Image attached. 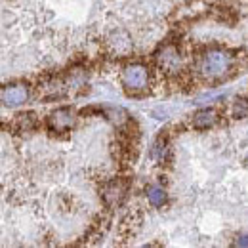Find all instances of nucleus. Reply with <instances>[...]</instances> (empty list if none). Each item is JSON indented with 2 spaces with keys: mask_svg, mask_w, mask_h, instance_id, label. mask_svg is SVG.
<instances>
[{
  "mask_svg": "<svg viewBox=\"0 0 248 248\" xmlns=\"http://www.w3.org/2000/svg\"><path fill=\"white\" fill-rule=\"evenodd\" d=\"M235 56L221 48H210L202 52L197 62V75L204 80H221L229 77L235 69Z\"/></svg>",
  "mask_w": 248,
  "mask_h": 248,
  "instance_id": "1",
  "label": "nucleus"
},
{
  "mask_svg": "<svg viewBox=\"0 0 248 248\" xmlns=\"http://www.w3.org/2000/svg\"><path fill=\"white\" fill-rule=\"evenodd\" d=\"M121 82L124 90L130 93H138L147 90L149 86V67L143 63H130L121 73Z\"/></svg>",
  "mask_w": 248,
  "mask_h": 248,
  "instance_id": "2",
  "label": "nucleus"
},
{
  "mask_svg": "<svg viewBox=\"0 0 248 248\" xmlns=\"http://www.w3.org/2000/svg\"><path fill=\"white\" fill-rule=\"evenodd\" d=\"M155 60L164 73L176 75L184 69V56L178 50V46H174V44H164L155 54Z\"/></svg>",
  "mask_w": 248,
  "mask_h": 248,
  "instance_id": "3",
  "label": "nucleus"
},
{
  "mask_svg": "<svg viewBox=\"0 0 248 248\" xmlns=\"http://www.w3.org/2000/svg\"><path fill=\"white\" fill-rule=\"evenodd\" d=\"M29 86L23 82H16V84H6L0 88V101L6 107H17L23 105L29 99Z\"/></svg>",
  "mask_w": 248,
  "mask_h": 248,
  "instance_id": "4",
  "label": "nucleus"
},
{
  "mask_svg": "<svg viewBox=\"0 0 248 248\" xmlns=\"http://www.w3.org/2000/svg\"><path fill=\"white\" fill-rule=\"evenodd\" d=\"M46 123L52 132H67L77 124V113L71 107H60L48 115Z\"/></svg>",
  "mask_w": 248,
  "mask_h": 248,
  "instance_id": "5",
  "label": "nucleus"
},
{
  "mask_svg": "<svg viewBox=\"0 0 248 248\" xmlns=\"http://www.w3.org/2000/svg\"><path fill=\"white\" fill-rule=\"evenodd\" d=\"M128 186H130V182H128V180H121V178L107 182L105 187H103V193H101L103 202H105L109 208L121 204L124 201V197H126V193H128Z\"/></svg>",
  "mask_w": 248,
  "mask_h": 248,
  "instance_id": "6",
  "label": "nucleus"
},
{
  "mask_svg": "<svg viewBox=\"0 0 248 248\" xmlns=\"http://www.w3.org/2000/svg\"><path fill=\"white\" fill-rule=\"evenodd\" d=\"M217 119L219 117H217V113L214 109H201V111H197L193 115L191 126L197 128V130H208V128H212L217 123Z\"/></svg>",
  "mask_w": 248,
  "mask_h": 248,
  "instance_id": "7",
  "label": "nucleus"
},
{
  "mask_svg": "<svg viewBox=\"0 0 248 248\" xmlns=\"http://www.w3.org/2000/svg\"><path fill=\"white\" fill-rule=\"evenodd\" d=\"M38 126V119L34 113H21L16 117L14 121V128L17 132H23V134H29V132H34Z\"/></svg>",
  "mask_w": 248,
  "mask_h": 248,
  "instance_id": "8",
  "label": "nucleus"
},
{
  "mask_svg": "<svg viewBox=\"0 0 248 248\" xmlns=\"http://www.w3.org/2000/svg\"><path fill=\"white\" fill-rule=\"evenodd\" d=\"M147 201H149V204L151 206H155V208H158V206H162L164 202H166V191L162 189V187H149L147 189Z\"/></svg>",
  "mask_w": 248,
  "mask_h": 248,
  "instance_id": "9",
  "label": "nucleus"
},
{
  "mask_svg": "<svg viewBox=\"0 0 248 248\" xmlns=\"http://www.w3.org/2000/svg\"><path fill=\"white\" fill-rule=\"evenodd\" d=\"M247 115H248L247 99L241 97V99H237V101L233 103V117H235V119H247Z\"/></svg>",
  "mask_w": 248,
  "mask_h": 248,
  "instance_id": "10",
  "label": "nucleus"
},
{
  "mask_svg": "<svg viewBox=\"0 0 248 248\" xmlns=\"http://www.w3.org/2000/svg\"><path fill=\"white\" fill-rule=\"evenodd\" d=\"M166 145H168V141H166V138H158L155 141V145H153V151H151V155H153V158H156V160H162V156H164V153H166Z\"/></svg>",
  "mask_w": 248,
  "mask_h": 248,
  "instance_id": "11",
  "label": "nucleus"
}]
</instances>
